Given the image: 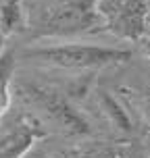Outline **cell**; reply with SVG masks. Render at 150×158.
<instances>
[{"mask_svg":"<svg viewBox=\"0 0 150 158\" xmlns=\"http://www.w3.org/2000/svg\"><path fill=\"white\" fill-rule=\"evenodd\" d=\"M42 137L44 131L36 121L27 117L17 118L13 127L0 135V158H23Z\"/></svg>","mask_w":150,"mask_h":158,"instance_id":"obj_6","label":"cell"},{"mask_svg":"<svg viewBox=\"0 0 150 158\" xmlns=\"http://www.w3.org/2000/svg\"><path fill=\"white\" fill-rule=\"evenodd\" d=\"M144 148H146V152H148V156H150V133H148V137H146V143H144Z\"/></svg>","mask_w":150,"mask_h":158,"instance_id":"obj_13","label":"cell"},{"mask_svg":"<svg viewBox=\"0 0 150 158\" xmlns=\"http://www.w3.org/2000/svg\"><path fill=\"white\" fill-rule=\"evenodd\" d=\"M17 92L27 104H32L33 108H38L44 117L63 133L69 135H88L90 133V123L79 110H75L71 102L63 98V96L48 89L42 85H33V83H19Z\"/></svg>","mask_w":150,"mask_h":158,"instance_id":"obj_3","label":"cell"},{"mask_svg":"<svg viewBox=\"0 0 150 158\" xmlns=\"http://www.w3.org/2000/svg\"><path fill=\"white\" fill-rule=\"evenodd\" d=\"M104 31L140 42L148 33V0H96Z\"/></svg>","mask_w":150,"mask_h":158,"instance_id":"obj_4","label":"cell"},{"mask_svg":"<svg viewBox=\"0 0 150 158\" xmlns=\"http://www.w3.org/2000/svg\"><path fill=\"white\" fill-rule=\"evenodd\" d=\"M98 106H100V110L104 112L109 125H111L119 135H131L134 133V121L129 117V112H127L109 92H98Z\"/></svg>","mask_w":150,"mask_h":158,"instance_id":"obj_7","label":"cell"},{"mask_svg":"<svg viewBox=\"0 0 150 158\" xmlns=\"http://www.w3.org/2000/svg\"><path fill=\"white\" fill-rule=\"evenodd\" d=\"M42 158H46V156H42ZM48 158H56V156H48Z\"/></svg>","mask_w":150,"mask_h":158,"instance_id":"obj_14","label":"cell"},{"mask_svg":"<svg viewBox=\"0 0 150 158\" xmlns=\"http://www.w3.org/2000/svg\"><path fill=\"white\" fill-rule=\"evenodd\" d=\"M131 98H129V102H131V108L135 110V114L140 117L142 121L144 129L150 133V85L140 89V92H131Z\"/></svg>","mask_w":150,"mask_h":158,"instance_id":"obj_10","label":"cell"},{"mask_svg":"<svg viewBox=\"0 0 150 158\" xmlns=\"http://www.w3.org/2000/svg\"><path fill=\"white\" fill-rule=\"evenodd\" d=\"M15 73V52L13 50H4L0 54V118L6 114L13 102V94H11V77Z\"/></svg>","mask_w":150,"mask_h":158,"instance_id":"obj_9","label":"cell"},{"mask_svg":"<svg viewBox=\"0 0 150 158\" xmlns=\"http://www.w3.org/2000/svg\"><path fill=\"white\" fill-rule=\"evenodd\" d=\"M138 44H140V48H142V52H144L146 56H148V60H150V33H146V35H144V38L140 40Z\"/></svg>","mask_w":150,"mask_h":158,"instance_id":"obj_11","label":"cell"},{"mask_svg":"<svg viewBox=\"0 0 150 158\" xmlns=\"http://www.w3.org/2000/svg\"><path fill=\"white\" fill-rule=\"evenodd\" d=\"M56 158H150L144 146L134 142H100L88 139L58 152Z\"/></svg>","mask_w":150,"mask_h":158,"instance_id":"obj_5","label":"cell"},{"mask_svg":"<svg viewBox=\"0 0 150 158\" xmlns=\"http://www.w3.org/2000/svg\"><path fill=\"white\" fill-rule=\"evenodd\" d=\"M102 29L104 23L96 0H61L46 6L36 19L38 38H67Z\"/></svg>","mask_w":150,"mask_h":158,"instance_id":"obj_2","label":"cell"},{"mask_svg":"<svg viewBox=\"0 0 150 158\" xmlns=\"http://www.w3.org/2000/svg\"><path fill=\"white\" fill-rule=\"evenodd\" d=\"M25 27L23 0H0V31L4 35L17 33Z\"/></svg>","mask_w":150,"mask_h":158,"instance_id":"obj_8","label":"cell"},{"mask_svg":"<svg viewBox=\"0 0 150 158\" xmlns=\"http://www.w3.org/2000/svg\"><path fill=\"white\" fill-rule=\"evenodd\" d=\"M4 38H6V35H4V33L0 31V54L4 52Z\"/></svg>","mask_w":150,"mask_h":158,"instance_id":"obj_12","label":"cell"},{"mask_svg":"<svg viewBox=\"0 0 150 158\" xmlns=\"http://www.w3.org/2000/svg\"><path fill=\"white\" fill-rule=\"evenodd\" d=\"M23 58L38 64L54 67V69H67V71H96V69L127 63L131 58V52L123 48L69 42V44L29 48L23 52Z\"/></svg>","mask_w":150,"mask_h":158,"instance_id":"obj_1","label":"cell"}]
</instances>
